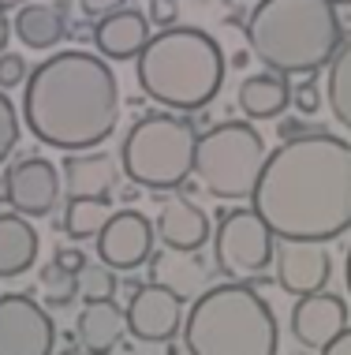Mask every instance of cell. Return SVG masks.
Listing matches in <instances>:
<instances>
[{
    "label": "cell",
    "instance_id": "6da1fadb",
    "mask_svg": "<svg viewBox=\"0 0 351 355\" xmlns=\"http://www.w3.org/2000/svg\"><path fill=\"white\" fill-rule=\"evenodd\" d=\"M251 209L277 239L333 243L351 232V142L310 128L265 157Z\"/></svg>",
    "mask_w": 351,
    "mask_h": 355
},
{
    "label": "cell",
    "instance_id": "7a4b0ae2",
    "mask_svg": "<svg viewBox=\"0 0 351 355\" xmlns=\"http://www.w3.org/2000/svg\"><path fill=\"white\" fill-rule=\"evenodd\" d=\"M26 131L53 150H93L120 123V83L101 56L64 49L26 75Z\"/></svg>",
    "mask_w": 351,
    "mask_h": 355
},
{
    "label": "cell",
    "instance_id": "3957f363",
    "mask_svg": "<svg viewBox=\"0 0 351 355\" xmlns=\"http://www.w3.org/2000/svg\"><path fill=\"white\" fill-rule=\"evenodd\" d=\"M246 45L269 71L314 75L344 42L333 0H258L246 15Z\"/></svg>",
    "mask_w": 351,
    "mask_h": 355
},
{
    "label": "cell",
    "instance_id": "277c9868",
    "mask_svg": "<svg viewBox=\"0 0 351 355\" xmlns=\"http://www.w3.org/2000/svg\"><path fill=\"white\" fill-rule=\"evenodd\" d=\"M138 90L172 112L206 109L224 83V53L198 26H161L135 56Z\"/></svg>",
    "mask_w": 351,
    "mask_h": 355
},
{
    "label": "cell",
    "instance_id": "5b68a950",
    "mask_svg": "<svg viewBox=\"0 0 351 355\" xmlns=\"http://www.w3.org/2000/svg\"><path fill=\"white\" fill-rule=\"evenodd\" d=\"M187 355H277L280 329L273 306L243 281L213 284L183 314Z\"/></svg>",
    "mask_w": 351,
    "mask_h": 355
},
{
    "label": "cell",
    "instance_id": "8992f818",
    "mask_svg": "<svg viewBox=\"0 0 351 355\" xmlns=\"http://www.w3.org/2000/svg\"><path fill=\"white\" fill-rule=\"evenodd\" d=\"M198 131L187 116L150 112L135 120V128L120 142V172L135 187L176 191L195 172Z\"/></svg>",
    "mask_w": 351,
    "mask_h": 355
},
{
    "label": "cell",
    "instance_id": "52a82bcc",
    "mask_svg": "<svg viewBox=\"0 0 351 355\" xmlns=\"http://www.w3.org/2000/svg\"><path fill=\"white\" fill-rule=\"evenodd\" d=\"M265 139L251 120H224L198 135L195 146V176L213 198H243L254 195V184L265 165Z\"/></svg>",
    "mask_w": 351,
    "mask_h": 355
},
{
    "label": "cell",
    "instance_id": "ba28073f",
    "mask_svg": "<svg viewBox=\"0 0 351 355\" xmlns=\"http://www.w3.org/2000/svg\"><path fill=\"white\" fill-rule=\"evenodd\" d=\"M277 258V236L254 209H224L213 228V266L228 281H254Z\"/></svg>",
    "mask_w": 351,
    "mask_h": 355
},
{
    "label": "cell",
    "instance_id": "9c48e42d",
    "mask_svg": "<svg viewBox=\"0 0 351 355\" xmlns=\"http://www.w3.org/2000/svg\"><path fill=\"white\" fill-rule=\"evenodd\" d=\"M56 325L30 295H0V355H53Z\"/></svg>",
    "mask_w": 351,
    "mask_h": 355
},
{
    "label": "cell",
    "instance_id": "30bf717a",
    "mask_svg": "<svg viewBox=\"0 0 351 355\" xmlns=\"http://www.w3.org/2000/svg\"><path fill=\"white\" fill-rule=\"evenodd\" d=\"M123 322L135 340L165 344L183 329V300L161 281H150L131 292V303L123 306Z\"/></svg>",
    "mask_w": 351,
    "mask_h": 355
},
{
    "label": "cell",
    "instance_id": "8fae6325",
    "mask_svg": "<svg viewBox=\"0 0 351 355\" xmlns=\"http://www.w3.org/2000/svg\"><path fill=\"white\" fill-rule=\"evenodd\" d=\"M154 239H157L154 220H146L138 209H120L98 232V258L116 273L138 270L142 262L154 258Z\"/></svg>",
    "mask_w": 351,
    "mask_h": 355
},
{
    "label": "cell",
    "instance_id": "7c38bea8",
    "mask_svg": "<svg viewBox=\"0 0 351 355\" xmlns=\"http://www.w3.org/2000/svg\"><path fill=\"white\" fill-rule=\"evenodd\" d=\"M8 202L23 217H49L64 195V180L53 161L45 157H19L4 172Z\"/></svg>",
    "mask_w": 351,
    "mask_h": 355
},
{
    "label": "cell",
    "instance_id": "4fadbf2b",
    "mask_svg": "<svg viewBox=\"0 0 351 355\" xmlns=\"http://www.w3.org/2000/svg\"><path fill=\"white\" fill-rule=\"evenodd\" d=\"M273 262H277V284L288 295H310L333 277V258L325 243H310V239H277Z\"/></svg>",
    "mask_w": 351,
    "mask_h": 355
},
{
    "label": "cell",
    "instance_id": "5bb4252c",
    "mask_svg": "<svg viewBox=\"0 0 351 355\" xmlns=\"http://www.w3.org/2000/svg\"><path fill=\"white\" fill-rule=\"evenodd\" d=\"M348 329V303L333 295L329 288H318L310 295H296V311H291V333L303 348H325L336 333Z\"/></svg>",
    "mask_w": 351,
    "mask_h": 355
},
{
    "label": "cell",
    "instance_id": "9a60e30c",
    "mask_svg": "<svg viewBox=\"0 0 351 355\" xmlns=\"http://www.w3.org/2000/svg\"><path fill=\"white\" fill-rule=\"evenodd\" d=\"M150 42V19L138 8H116L93 26V45L105 60H135Z\"/></svg>",
    "mask_w": 351,
    "mask_h": 355
},
{
    "label": "cell",
    "instance_id": "2e32d148",
    "mask_svg": "<svg viewBox=\"0 0 351 355\" xmlns=\"http://www.w3.org/2000/svg\"><path fill=\"white\" fill-rule=\"evenodd\" d=\"M60 180H64V195L68 198H109L120 180V165L109 153L75 150L64 157Z\"/></svg>",
    "mask_w": 351,
    "mask_h": 355
},
{
    "label": "cell",
    "instance_id": "e0dca14e",
    "mask_svg": "<svg viewBox=\"0 0 351 355\" xmlns=\"http://www.w3.org/2000/svg\"><path fill=\"white\" fill-rule=\"evenodd\" d=\"M154 228H157V239L165 247H172V251H202L206 239L213 236L206 209H198L191 198H183V195L165 198Z\"/></svg>",
    "mask_w": 351,
    "mask_h": 355
},
{
    "label": "cell",
    "instance_id": "ac0fdd59",
    "mask_svg": "<svg viewBox=\"0 0 351 355\" xmlns=\"http://www.w3.org/2000/svg\"><path fill=\"white\" fill-rule=\"evenodd\" d=\"M123 329H127V322H123V311L112 300H87V306L75 318V340L87 355L116 352Z\"/></svg>",
    "mask_w": 351,
    "mask_h": 355
},
{
    "label": "cell",
    "instance_id": "d6986e66",
    "mask_svg": "<svg viewBox=\"0 0 351 355\" xmlns=\"http://www.w3.org/2000/svg\"><path fill=\"white\" fill-rule=\"evenodd\" d=\"M288 105H291L288 75L265 68L262 75H251V79L240 83V109H243L246 120H273V116H280Z\"/></svg>",
    "mask_w": 351,
    "mask_h": 355
},
{
    "label": "cell",
    "instance_id": "ffe728a7",
    "mask_svg": "<svg viewBox=\"0 0 351 355\" xmlns=\"http://www.w3.org/2000/svg\"><path fill=\"white\" fill-rule=\"evenodd\" d=\"M37 262V232L23 214H0V281L26 273Z\"/></svg>",
    "mask_w": 351,
    "mask_h": 355
},
{
    "label": "cell",
    "instance_id": "44dd1931",
    "mask_svg": "<svg viewBox=\"0 0 351 355\" xmlns=\"http://www.w3.org/2000/svg\"><path fill=\"white\" fill-rule=\"evenodd\" d=\"M15 37L26 49H53L64 37V15L53 4H30L26 0L15 12Z\"/></svg>",
    "mask_w": 351,
    "mask_h": 355
},
{
    "label": "cell",
    "instance_id": "7402d4cb",
    "mask_svg": "<svg viewBox=\"0 0 351 355\" xmlns=\"http://www.w3.org/2000/svg\"><path fill=\"white\" fill-rule=\"evenodd\" d=\"M325 101L333 120L344 131H351V37L340 42V49L329 60V75H325Z\"/></svg>",
    "mask_w": 351,
    "mask_h": 355
},
{
    "label": "cell",
    "instance_id": "603a6c76",
    "mask_svg": "<svg viewBox=\"0 0 351 355\" xmlns=\"http://www.w3.org/2000/svg\"><path fill=\"white\" fill-rule=\"evenodd\" d=\"M154 281L172 288L179 300H187V295H195L198 284H202V266H198L195 251H172V247H168L165 254L154 258Z\"/></svg>",
    "mask_w": 351,
    "mask_h": 355
},
{
    "label": "cell",
    "instance_id": "cb8c5ba5",
    "mask_svg": "<svg viewBox=\"0 0 351 355\" xmlns=\"http://www.w3.org/2000/svg\"><path fill=\"white\" fill-rule=\"evenodd\" d=\"M112 217L109 198H68L64 209V232L71 239H98V232L105 228V220Z\"/></svg>",
    "mask_w": 351,
    "mask_h": 355
},
{
    "label": "cell",
    "instance_id": "d4e9b609",
    "mask_svg": "<svg viewBox=\"0 0 351 355\" xmlns=\"http://www.w3.org/2000/svg\"><path fill=\"white\" fill-rule=\"evenodd\" d=\"M37 284H42L45 300H49V306H68L75 295H79V273L64 270L60 262H49L42 270V277H37Z\"/></svg>",
    "mask_w": 351,
    "mask_h": 355
},
{
    "label": "cell",
    "instance_id": "484cf974",
    "mask_svg": "<svg viewBox=\"0 0 351 355\" xmlns=\"http://www.w3.org/2000/svg\"><path fill=\"white\" fill-rule=\"evenodd\" d=\"M116 270H109L105 262H87L79 270V292L87 300H112L116 295Z\"/></svg>",
    "mask_w": 351,
    "mask_h": 355
},
{
    "label": "cell",
    "instance_id": "4316f807",
    "mask_svg": "<svg viewBox=\"0 0 351 355\" xmlns=\"http://www.w3.org/2000/svg\"><path fill=\"white\" fill-rule=\"evenodd\" d=\"M15 146H19V112L0 90V165H8Z\"/></svg>",
    "mask_w": 351,
    "mask_h": 355
},
{
    "label": "cell",
    "instance_id": "83f0119b",
    "mask_svg": "<svg viewBox=\"0 0 351 355\" xmlns=\"http://www.w3.org/2000/svg\"><path fill=\"white\" fill-rule=\"evenodd\" d=\"M26 83V60L19 53H0V90Z\"/></svg>",
    "mask_w": 351,
    "mask_h": 355
},
{
    "label": "cell",
    "instance_id": "f1b7e54d",
    "mask_svg": "<svg viewBox=\"0 0 351 355\" xmlns=\"http://www.w3.org/2000/svg\"><path fill=\"white\" fill-rule=\"evenodd\" d=\"M291 101H296V109H299V112H314L318 105H321V101H318V86H314V79L291 86Z\"/></svg>",
    "mask_w": 351,
    "mask_h": 355
},
{
    "label": "cell",
    "instance_id": "f546056e",
    "mask_svg": "<svg viewBox=\"0 0 351 355\" xmlns=\"http://www.w3.org/2000/svg\"><path fill=\"white\" fill-rule=\"evenodd\" d=\"M146 19L157 23V26H172L176 23V0H150Z\"/></svg>",
    "mask_w": 351,
    "mask_h": 355
},
{
    "label": "cell",
    "instance_id": "4dcf8cb0",
    "mask_svg": "<svg viewBox=\"0 0 351 355\" xmlns=\"http://www.w3.org/2000/svg\"><path fill=\"white\" fill-rule=\"evenodd\" d=\"M53 262H60L64 270H71V273H79L82 266H87V251H79V247H56V254H53Z\"/></svg>",
    "mask_w": 351,
    "mask_h": 355
},
{
    "label": "cell",
    "instance_id": "1f68e13d",
    "mask_svg": "<svg viewBox=\"0 0 351 355\" xmlns=\"http://www.w3.org/2000/svg\"><path fill=\"white\" fill-rule=\"evenodd\" d=\"M127 0H79V8H82V15H90V19H101V15H109V12H116V8H123Z\"/></svg>",
    "mask_w": 351,
    "mask_h": 355
},
{
    "label": "cell",
    "instance_id": "d6a6232c",
    "mask_svg": "<svg viewBox=\"0 0 351 355\" xmlns=\"http://www.w3.org/2000/svg\"><path fill=\"white\" fill-rule=\"evenodd\" d=\"M321 355H351V325H348L344 333H336V337L321 348Z\"/></svg>",
    "mask_w": 351,
    "mask_h": 355
},
{
    "label": "cell",
    "instance_id": "836d02e7",
    "mask_svg": "<svg viewBox=\"0 0 351 355\" xmlns=\"http://www.w3.org/2000/svg\"><path fill=\"white\" fill-rule=\"evenodd\" d=\"M303 131H310V128H303L299 120H284L280 123V139H296V135H303Z\"/></svg>",
    "mask_w": 351,
    "mask_h": 355
},
{
    "label": "cell",
    "instance_id": "e575fe53",
    "mask_svg": "<svg viewBox=\"0 0 351 355\" xmlns=\"http://www.w3.org/2000/svg\"><path fill=\"white\" fill-rule=\"evenodd\" d=\"M8 34H12V26H8V19H4V8H0V53H4V45H8Z\"/></svg>",
    "mask_w": 351,
    "mask_h": 355
},
{
    "label": "cell",
    "instance_id": "d590c367",
    "mask_svg": "<svg viewBox=\"0 0 351 355\" xmlns=\"http://www.w3.org/2000/svg\"><path fill=\"white\" fill-rule=\"evenodd\" d=\"M344 277H348V292H351V247H348V258H344Z\"/></svg>",
    "mask_w": 351,
    "mask_h": 355
},
{
    "label": "cell",
    "instance_id": "8d00e7d4",
    "mask_svg": "<svg viewBox=\"0 0 351 355\" xmlns=\"http://www.w3.org/2000/svg\"><path fill=\"white\" fill-rule=\"evenodd\" d=\"M26 4V0H0V8H4V12H8V8H23Z\"/></svg>",
    "mask_w": 351,
    "mask_h": 355
},
{
    "label": "cell",
    "instance_id": "74e56055",
    "mask_svg": "<svg viewBox=\"0 0 351 355\" xmlns=\"http://www.w3.org/2000/svg\"><path fill=\"white\" fill-rule=\"evenodd\" d=\"M60 355H87V352H60Z\"/></svg>",
    "mask_w": 351,
    "mask_h": 355
},
{
    "label": "cell",
    "instance_id": "f35d334b",
    "mask_svg": "<svg viewBox=\"0 0 351 355\" xmlns=\"http://www.w3.org/2000/svg\"><path fill=\"white\" fill-rule=\"evenodd\" d=\"M333 4H336V8H340V4H351V0H333Z\"/></svg>",
    "mask_w": 351,
    "mask_h": 355
}]
</instances>
